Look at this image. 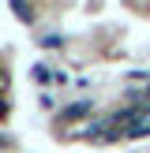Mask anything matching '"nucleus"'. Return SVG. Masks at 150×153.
<instances>
[]
</instances>
